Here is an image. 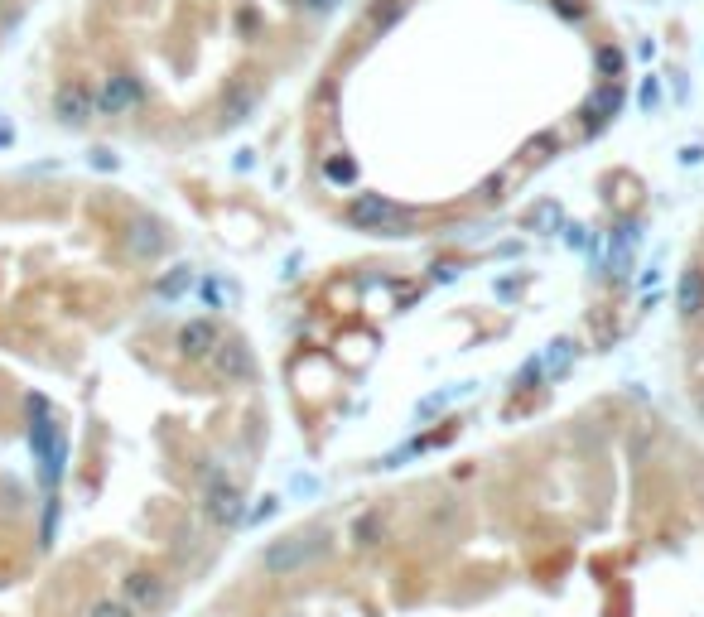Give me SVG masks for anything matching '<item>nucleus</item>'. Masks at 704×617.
Segmentation results:
<instances>
[{
  "mask_svg": "<svg viewBox=\"0 0 704 617\" xmlns=\"http://www.w3.org/2000/svg\"><path fill=\"white\" fill-rule=\"evenodd\" d=\"M319 555H328V531H295V536H280L261 550V569L271 579H290L299 569H309Z\"/></svg>",
  "mask_w": 704,
  "mask_h": 617,
  "instance_id": "f257e3e1",
  "label": "nucleus"
},
{
  "mask_svg": "<svg viewBox=\"0 0 704 617\" xmlns=\"http://www.w3.org/2000/svg\"><path fill=\"white\" fill-rule=\"evenodd\" d=\"M348 222L357 232H372V237H401V232L415 227V213L391 203V198H381V193H357L348 203Z\"/></svg>",
  "mask_w": 704,
  "mask_h": 617,
  "instance_id": "f03ea898",
  "label": "nucleus"
},
{
  "mask_svg": "<svg viewBox=\"0 0 704 617\" xmlns=\"http://www.w3.org/2000/svg\"><path fill=\"white\" fill-rule=\"evenodd\" d=\"M203 516L217 531H232L246 521V497L222 468H203Z\"/></svg>",
  "mask_w": 704,
  "mask_h": 617,
  "instance_id": "7ed1b4c3",
  "label": "nucleus"
},
{
  "mask_svg": "<svg viewBox=\"0 0 704 617\" xmlns=\"http://www.w3.org/2000/svg\"><path fill=\"white\" fill-rule=\"evenodd\" d=\"M97 87V116H107V121H116V116H131V111L145 107V78L140 73H131V68H111L102 82H92Z\"/></svg>",
  "mask_w": 704,
  "mask_h": 617,
  "instance_id": "20e7f679",
  "label": "nucleus"
},
{
  "mask_svg": "<svg viewBox=\"0 0 704 617\" xmlns=\"http://www.w3.org/2000/svg\"><path fill=\"white\" fill-rule=\"evenodd\" d=\"M49 111H54L58 126L82 131V126L97 121V87H92L87 78H63L54 87V97H49Z\"/></svg>",
  "mask_w": 704,
  "mask_h": 617,
  "instance_id": "39448f33",
  "label": "nucleus"
},
{
  "mask_svg": "<svg viewBox=\"0 0 704 617\" xmlns=\"http://www.w3.org/2000/svg\"><path fill=\"white\" fill-rule=\"evenodd\" d=\"M121 598H126L136 613H160L164 603H169V579H164L160 569H150V564H136V569H126V579H121Z\"/></svg>",
  "mask_w": 704,
  "mask_h": 617,
  "instance_id": "423d86ee",
  "label": "nucleus"
},
{
  "mask_svg": "<svg viewBox=\"0 0 704 617\" xmlns=\"http://www.w3.org/2000/svg\"><path fill=\"white\" fill-rule=\"evenodd\" d=\"M208 362H213V376L227 386H246L256 376V352L246 348V338H222Z\"/></svg>",
  "mask_w": 704,
  "mask_h": 617,
  "instance_id": "0eeeda50",
  "label": "nucleus"
},
{
  "mask_svg": "<svg viewBox=\"0 0 704 617\" xmlns=\"http://www.w3.org/2000/svg\"><path fill=\"white\" fill-rule=\"evenodd\" d=\"M217 343H222V328L213 319H189V323H179V333H174V352L184 362H208Z\"/></svg>",
  "mask_w": 704,
  "mask_h": 617,
  "instance_id": "6e6552de",
  "label": "nucleus"
},
{
  "mask_svg": "<svg viewBox=\"0 0 704 617\" xmlns=\"http://www.w3.org/2000/svg\"><path fill=\"white\" fill-rule=\"evenodd\" d=\"M164 246H169V232H164V222L155 217H131V227H126V251L136 256V261H155L164 256Z\"/></svg>",
  "mask_w": 704,
  "mask_h": 617,
  "instance_id": "1a4fd4ad",
  "label": "nucleus"
},
{
  "mask_svg": "<svg viewBox=\"0 0 704 617\" xmlns=\"http://www.w3.org/2000/svg\"><path fill=\"white\" fill-rule=\"evenodd\" d=\"M676 309L685 323L704 319V266H685L676 280Z\"/></svg>",
  "mask_w": 704,
  "mask_h": 617,
  "instance_id": "9d476101",
  "label": "nucleus"
},
{
  "mask_svg": "<svg viewBox=\"0 0 704 617\" xmlns=\"http://www.w3.org/2000/svg\"><path fill=\"white\" fill-rule=\"evenodd\" d=\"M618 111H623V82H598V92L584 102V131H603V121Z\"/></svg>",
  "mask_w": 704,
  "mask_h": 617,
  "instance_id": "9b49d317",
  "label": "nucleus"
},
{
  "mask_svg": "<svg viewBox=\"0 0 704 617\" xmlns=\"http://www.w3.org/2000/svg\"><path fill=\"white\" fill-rule=\"evenodd\" d=\"M256 97H261V87H246V82H237V87L227 92V102H222V126H237V121H246V116L256 111Z\"/></svg>",
  "mask_w": 704,
  "mask_h": 617,
  "instance_id": "f8f14e48",
  "label": "nucleus"
},
{
  "mask_svg": "<svg viewBox=\"0 0 704 617\" xmlns=\"http://www.w3.org/2000/svg\"><path fill=\"white\" fill-rule=\"evenodd\" d=\"M381 540H386V516H381L377 507L362 511V516L352 521V545H357V550H377Z\"/></svg>",
  "mask_w": 704,
  "mask_h": 617,
  "instance_id": "ddd939ff",
  "label": "nucleus"
},
{
  "mask_svg": "<svg viewBox=\"0 0 704 617\" xmlns=\"http://www.w3.org/2000/svg\"><path fill=\"white\" fill-rule=\"evenodd\" d=\"M406 20V0H372L367 5V29L372 34H386L391 25H401Z\"/></svg>",
  "mask_w": 704,
  "mask_h": 617,
  "instance_id": "4468645a",
  "label": "nucleus"
},
{
  "mask_svg": "<svg viewBox=\"0 0 704 617\" xmlns=\"http://www.w3.org/2000/svg\"><path fill=\"white\" fill-rule=\"evenodd\" d=\"M594 63H598V73H603V82H618V78H623V68H627V58H623L618 44H598Z\"/></svg>",
  "mask_w": 704,
  "mask_h": 617,
  "instance_id": "2eb2a0df",
  "label": "nucleus"
},
{
  "mask_svg": "<svg viewBox=\"0 0 704 617\" xmlns=\"http://www.w3.org/2000/svg\"><path fill=\"white\" fill-rule=\"evenodd\" d=\"M324 179H333V184H352V179H357V164H352L348 155H333V160H324Z\"/></svg>",
  "mask_w": 704,
  "mask_h": 617,
  "instance_id": "dca6fc26",
  "label": "nucleus"
},
{
  "mask_svg": "<svg viewBox=\"0 0 704 617\" xmlns=\"http://www.w3.org/2000/svg\"><path fill=\"white\" fill-rule=\"evenodd\" d=\"M92 617H140V613L126 598H97V603H92Z\"/></svg>",
  "mask_w": 704,
  "mask_h": 617,
  "instance_id": "f3484780",
  "label": "nucleus"
},
{
  "mask_svg": "<svg viewBox=\"0 0 704 617\" xmlns=\"http://www.w3.org/2000/svg\"><path fill=\"white\" fill-rule=\"evenodd\" d=\"M550 10H555L560 20H569V25H579V20L589 15V0H550Z\"/></svg>",
  "mask_w": 704,
  "mask_h": 617,
  "instance_id": "a211bd4d",
  "label": "nucleus"
},
{
  "mask_svg": "<svg viewBox=\"0 0 704 617\" xmlns=\"http://www.w3.org/2000/svg\"><path fill=\"white\" fill-rule=\"evenodd\" d=\"M545 150H560V135H555V131H541L531 145H526V155H531V160H545Z\"/></svg>",
  "mask_w": 704,
  "mask_h": 617,
  "instance_id": "6ab92c4d",
  "label": "nucleus"
},
{
  "mask_svg": "<svg viewBox=\"0 0 704 617\" xmlns=\"http://www.w3.org/2000/svg\"><path fill=\"white\" fill-rule=\"evenodd\" d=\"M184 285H189V270L179 266V270H174V275H164V280H160V295H169V299H174V295H184Z\"/></svg>",
  "mask_w": 704,
  "mask_h": 617,
  "instance_id": "aec40b11",
  "label": "nucleus"
},
{
  "mask_svg": "<svg viewBox=\"0 0 704 617\" xmlns=\"http://www.w3.org/2000/svg\"><path fill=\"white\" fill-rule=\"evenodd\" d=\"M299 5H304V10H314V15H328V10H338L343 0H299Z\"/></svg>",
  "mask_w": 704,
  "mask_h": 617,
  "instance_id": "412c9836",
  "label": "nucleus"
},
{
  "mask_svg": "<svg viewBox=\"0 0 704 617\" xmlns=\"http://www.w3.org/2000/svg\"><path fill=\"white\" fill-rule=\"evenodd\" d=\"M237 25H242V29H256V25H261V15H256V10H246V5H242V10H237Z\"/></svg>",
  "mask_w": 704,
  "mask_h": 617,
  "instance_id": "4be33fe9",
  "label": "nucleus"
},
{
  "mask_svg": "<svg viewBox=\"0 0 704 617\" xmlns=\"http://www.w3.org/2000/svg\"><path fill=\"white\" fill-rule=\"evenodd\" d=\"M700 415H704V396H700Z\"/></svg>",
  "mask_w": 704,
  "mask_h": 617,
  "instance_id": "5701e85b",
  "label": "nucleus"
},
{
  "mask_svg": "<svg viewBox=\"0 0 704 617\" xmlns=\"http://www.w3.org/2000/svg\"><path fill=\"white\" fill-rule=\"evenodd\" d=\"M0 5H5V0H0Z\"/></svg>",
  "mask_w": 704,
  "mask_h": 617,
  "instance_id": "b1692460",
  "label": "nucleus"
}]
</instances>
